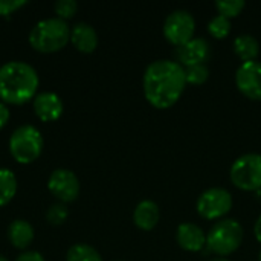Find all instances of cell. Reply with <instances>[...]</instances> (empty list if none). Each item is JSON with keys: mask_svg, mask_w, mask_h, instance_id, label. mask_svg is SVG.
<instances>
[{"mask_svg": "<svg viewBox=\"0 0 261 261\" xmlns=\"http://www.w3.org/2000/svg\"><path fill=\"white\" fill-rule=\"evenodd\" d=\"M145 99L156 109H170L174 106L185 87V69L174 60H156L144 72Z\"/></svg>", "mask_w": 261, "mask_h": 261, "instance_id": "obj_1", "label": "cell"}, {"mask_svg": "<svg viewBox=\"0 0 261 261\" xmlns=\"http://www.w3.org/2000/svg\"><path fill=\"white\" fill-rule=\"evenodd\" d=\"M38 89L37 70L24 61H8L0 66V101L20 106L32 98Z\"/></svg>", "mask_w": 261, "mask_h": 261, "instance_id": "obj_2", "label": "cell"}, {"mask_svg": "<svg viewBox=\"0 0 261 261\" xmlns=\"http://www.w3.org/2000/svg\"><path fill=\"white\" fill-rule=\"evenodd\" d=\"M70 26L58 17L44 18L31 29L29 44L37 52H57L70 41Z\"/></svg>", "mask_w": 261, "mask_h": 261, "instance_id": "obj_3", "label": "cell"}, {"mask_svg": "<svg viewBox=\"0 0 261 261\" xmlns=\"http://www.w3.org/2000/svg\"><path fill=\"white\" fill-rule=\"evenodd\" d=\"M243 242V228L236 219L219 220L206 236V246L220 257L234 254Z\"/></svg>", "mask_w": 261, "mask_h": 261, "instance_id": "obj_4", "label": "cell"}, {"mask_svg": "<svg viewBox=\"0 0 261 261\" xmlns=\"http://www.w3.org/2000/svg\"><path fill=\"white\" fill-rule=\"evenodd\" d=\"M43 151V136L34 125H21L9 139V153L18 164H32Z\"/></svg>", "mask_w": 261, "mask_h": 261, "instance_id": "obj_5", "label": "cell"}, {"mask_svg": "<svg viewBox=\"0 0 261 261\" xmlns=\"http://www.w3.org/2000/svg\"><path fill=\"white\" fill-rule=\"evenodd\" d=\"M231 182L243 191L261 188V154L246 153L237 158L229 171Z\"/></svg>", "mask_w": 261, "mask_h": 261, "instance_id": "obj_6", "label": "cell"}, {"mask_svg": "<svg viewBox=\"0 0 261 261\" xmlns=\"http://www.w3.org/2000/svg\"><path fill=\"white\" fill-rule=\"evenodd\" d=\"M197 213L206 220H219L232 208V196L228 190L214 187L203 191L196 203Z\"/></svg>", "mask_w": 261, "mask_h": 261, "instance_id": "obj_7", "label": "cell"}, {"mask_svg": "<svg viewBox=\"0 0 261 261\" xmlns=\"http://www.w3.org/2000/svg\"><path fill=\"white\" fill-rule=\"evenodd\" d=\"M196 31V21L191 12L176 9L170 12L164 23V35L173 46H182L190 41Z\"/></svg>", "mask_w": 261, "mask_h": 261, "instance_id": "obj_8", "label": "cell"}, {"mask_svg": "<svg viewBox=\"0 0 261 261\" xmlns=\"http://www.w3.org/2000/svg\"><path fill=\"white\" fill-rule=\"evenodd\" d=\"M47 188L61 203L73 202L80 196V180L75 173L66 168L52 171L47 180Z\"/></svg>", "mask_w": 261, "mask_h": 261, "instance_id": "obj_9", "label": "cell"}, {"mask_svg": "<svg viewBox=\"0 0 261 261\" xmlns=\"http://www.w3.org/2000/svg\"><path fill=\"white\" fill-rule=\"evenodd\" d=\"M236 84L249 99H261V61H245L236 70Z\"/></svg>", "mask_w": 261, "mask_h": 261, "instance_id": "obj_10", "label": "cell"}, {"mask_svg": "<svg viewBox=\"0 0 261 261\" xmlns=\"http://www.w3.org/2000/svg\"><path fill=\"white\" fill-rule=\"evenodd\" d=\"M176 63H179L182 67L194 66V64H206V61L211 58V46L208 40L202 37H193L190 41H187L182 46H177L174 50Z\"/></svg>", "mask_w": 261, "mask_h": 261, "instance_id": "obj_11", "label": "cell"}, {"mask_svg": "<svg viewBox=\"0 0 261 261\" xmlns=\"http://www.w3.org/2000/svg\"><path fill=\"white\" fill-rule=\"evenodd\" d=\"M34 112L43 122L57 121L63 115V101L54 92H43L34 98Z\"/></svg>", "mask_w": 261, "mask_h": 261, "instance_id": "obj_12", "label": "cell"}, {"mask_svg": "<svg viewBox=\"0 0 261 261\" xmlns=\"http://www.w3.org/2000/svg\"><path fill=\"white\" fill-rule=\"evenodd\" d=\"M176 240L188 252H199L206 246V236L196 223H180L176 231Z\"/></svg>", "mask_w": 261, "mask_h": 261, "instance_id": "obj_13", "label": "cell"}, {"mask_svg": "<svg viewBox=\"0 0 261 261\" xmlns=\"http://www.w3.org/2000/svg\"><path fill=\"white\" fill-rule=\"evenodd\" d=\"M70 41L83 54H92L98 46V34L89 23H76L70 31Z\"/></svg>", "mask_w": 261, "mask_h": 261, "instance_id": "obj_14", "label": "cell"}, {"mask_svg": "<svg viewBox=\"0 0 261 261\" xmlns=\"http://www.w3.org/2000/svg\"><path fill=\"white\" fill-rule=\"evenodd\" d=\"M159 217H161L159 206L153 200L139 202L133 213V222L142 231H151L158 225Z\"/></svg>", "mask_w": 261, "mask_h": 261, "instance_id": "obj_15", "label": "cell"}, {"mask_svg": "<svg viewBox=\"0 0 261 261\" xmlns=\"http://www.w3.org/2000/svg\"><path fill=\"white\" fill-rule=\"evenodd\" d=\"M8 239L17 249H26L34 240V228L29 222L17 219L8 228Z\"/></svg>", "mask_w": 261, "mask_h": 261, "instance_id": "obj_16", "label": "cell"}, {"mask_svg": "<svg viewBox=\"0 0 261 261\" xmlns=\"http://www.w3.org/2000/svg\"><path fill=\"white\" fill-rule=\"evenodd\" d=\"M234 52L239 55L242 63L257 60L260 54V43L251 34H242L234 40Z\"/></svg>", "mask_w": 261, "mask_h": 261, "instance_id": "obj_17", "label": "cell"}, {"mask_svg": "<svg viewBox=\"0 0 261 261\" xmlns=\"http://www.w3.org/2000/svg\"><path fill=\"white\" fill-rule=\"evenodd\" d=\"M17 193L15 174L8 168H0V206H5L12 200Z\"/></svg>", "mask_w": 261, "mask_h": 261, "instance_id": "obj_18", "label": "cell"}, {"mask_svg": "<svg viewBox=\"0 0 261 261\" xmlns=\"http://www.w3.org/2000/svg\"><path fill=\"white\" fill-rule=\"evenodd\" d=\"M66 261H102L99 252L86 243H76L69 248Z\"/></svg>", "mask_w": 261, "mask_h": 261, "instance_id": "obj_19", "label": "cell"}, {"mask_svg": "<svg viewBox=\"0 0 261 261\" xmlns=\"http://www.w3.org/2000/svg\"><path fill=\"white\" fill-rule=\"evenodd\" d=\"M208 31H210V34H211L214 38L222 40V38L228 37L229 32H231V20H229L228 17L219 14V15H216L213 20H210V23H208Z\"/></svg>", "mask_w": 261, "mask_h": 261, "instance_id": "obj_20", "label": "cell"}, {"mask_svg": "<svg viewBox=\"0 0 261 261\" xmlns=\"http://www.w3.org/2000/svg\"><path fill=\"white\" fill-rule=\"evenodd\" d=\"M184 69H185L187 84L200 86V84H203L210 78V69H208L206 64H194V66L184 67Z\"/></svg>", "mask_w": 261, "mask_h": 261, "instance_id": "obj_21", "label": "cell"}, {"mask_svg": "<svg viewBox=\"0 0 261 261\" xmlns=\"http://www.w3.org/2000/svg\"><path fill=\"white\" fill-rule=\"evenodd\" d=\"M245 0H217L216 2V8L219 11L220 15H225L228 18L231 17H237L243 8H245Z\"/></svg>", "mask_w": 261, "mask_h": 261, "instance_id": "obj_22", "label": "cell"}, {"mask_svg": "<svg viewBox=\"0 0 261 261\" xmlns=\"http://www.w3.org/2000/svg\"><path fill=\"white\" fill-rule=\"evenodd\" d=\"M67 216H69V210L64 203H55L52 205L47 213H46V220L50 223V225H63L66 220H67Z\"/></svg>", "mask_w": 261, "mask_h": 261, "instance_id": "obj_23", "label": "cell"}, {"mask_svg": "<svg viewBox=\"0 0 261 261\" xmlns=\"http://www.w3.org/2000/svg\"><path fill=\"white\" fill-rule=\"evenodd\" d=\"M54 8H55V14L58 15V18L66 21L67 18H72L76 14L78 3L75 0H57Z\"/></svg>", "mask_w": 261, "mask_h": 261, "instance_id": "obj_24", "label": "cell"}, {"mask_svg": "<svg viewBox=\"0 0 261 261\" xmlns=\"http://www.w3.org/2000/svg\"><path fill=\"white\" fill-rule=\"evenodd\" d=\"M26 3V0H0V15H9Z\"/></svg>", "mask_w": 261, "mask_h": 261, "instance_id": "obj_25", "label": "cell"}, {"mask_svg": "<svg viewBox=\"0 0 261 261\" xmlns=\"http://www.w3.org/2000/svg\"><path fill=\"white\" fill-rule=\"evenodd\" d=\"M15 261H46V260H44V257H43L40 252L28 251V252H23L21 255H18Z\"/></svg>", "mask_w": 261, "mask_h": 261, "instance_id": "obj_26", "label": "cell"}, {"mask_svg": "<svg viewBox=\"0 0 261 261\" xmlns=\"http://www.w3.org/2000/svg\"><path fill=\"white\" fill-rule=\"evenodd\" d=\"M9 116H11L9 109L6 107V104H5V102H2V101H0V130L8 124Z\"/></svg>", "mask_w": 261, "mask_h": 261, "instance_id": "obj_27", "label": "cell"}, {"mask_svg": "<svg viewBox=\"0 0 261 261\" xmlns=\"http://www.w3.org/2000/svg\"><path fill=\"white\" fill-rule=\"evenodd\" d=\"M254 234H255V239L261 243V216L257 219L255 222V226H254Z\"/></svg>", "mask_w": 261, "mask_h": 261, "instance_id": "obj_28", "label": "cell"}, {"mask_svg": "<svg viewBox=\"0 0 261 261\" xmlns=\"http://www.w3.org/2000/svg\"><path fill=\"white\" fill-rule=\"evenodd\" d=\"M211 261H231V260H228V258H225V257H217V258H213Z\"/></svg>", "mask_w": 261, "mask_h": 261, "instance_id": "obj_29", "label": "cell"}, {"mask_svg": "<svg viewBox=\"0 0 261 261\" xmlns=\"http://www.w3.org/2000/svg\"><path fill=\"white\" fill-rule=\"evenodd\" d=\"M0 261H9L6 257H3V255H0Z\"/></svg>", "mask_w": 261, "mask_h": 261, "instance_id": "obj_30", "label": "cell"}, {"mask_svg": "<svg viewBox=\"0 0 261 261\" xmlns=\"http://www.w3.org/2000/svg\"><path fill=\"white\" fill-rule=\"evenodd\" d=\"M258 261H261V252H260V254H258Z\"/></svg>", "mask_w": 261, "mask_h": 261, "instance_id": "obj_31", "label": "cell"}]
</instances>
